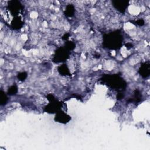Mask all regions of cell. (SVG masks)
I'll use <instances>...</instances> for the list:
<instances>
[{
    "mask_svg": "<svg viewBox=\"0 0 150 150\" xmlns=\"http://www.w3.org/2000/svg\"><path fill=\"white\" fill-rule=\"evenodd\" d=\"M103 39L104 46L109 49H120L123 42L122 35L117 30L105 35Z\"/></svg>",
    "mask_w": 150,
    "mask_h": 150,
    "instance_id": "1",
    "label": "cell"
},
{
    "mask_svg": "<svg viewBox=\"0 0 150 150\" xmlns=\"http://www.w3.org/2000/svg\"><path fill=\"white\" fill-rule=\"evenodd\" d=\"M103 80L106 82L111 88L121 91L124 90L127 86L125 81L120 76L117 74L105 76L103 77Z\"/></svg>",
    "mask_w": 150,
    "mask_h": 150,
    "instance_id": "2",
    "label": "cell"
},
{
    "mask_svg": "<svg viewBox=\"0 0 150 150\" xmlns=\"http://www.w3.org/2000/svg\"><path fill=\"white\" fill-rule=\"evenodd\" d=\"M47 99L49 101V103L45 107V111L49 113H56L60 111V107H61V103L59 102L56 98L51 94L47 95Z\"/></svg>",
    "mask_w": 150,
    "mask_h": 150,
    "instance_id": "3",
    "label": "cell"
},
{
    "mask_svg": "<svg viewBox=\"0 0 150 150\" xmlns=\"http://www.w3.org/2000/svg\"><path fill=\"white\" fill-rule=\"evenodd\" d=\"M8 9L9 11L14 17L20 16L18 15L20 14L23 10V6L18 1H10L8 2Z\"/></svg>",
    "mask_w": 150,
    "mask_h": 150,
    "instance_id": "4",
    "label": "cell"
},
{
    "mask_svg": "<svg viewBox=\"0 0 150 150\" xmlns=\"http://www.w3.org/2000/svg\"><path fill=\"white\" fill-rule=\"evenodd\" d=\"M69 57V52L66 47H60L58 49L55 53L54 62L56 63L63 62Z\"/></svg>",
    "mask_w": 150,
    "mask_h": 150,
    "instance_id": "5",
    "label": "cell"
},
{
    "mask_svg": "<svg viewBox=\"0 0 150 150\" xmlns=\"http://www.w3.org/2000/svg\"><path fill=\"white\" fill-rule=\"evenodd\" d=\"M112 4L114 8L121 13H124L129 6V1L124 0H114Z\"/></svg>",
    "mask_w": 150,
    "mask_h": 150,
    "instance_id": "6",
    "label": "cell"
},
{
    "mask_svg": "<svg viewBox=\"0 0 150 150\" xmlns=\"http://www.w3.org/2000/svg\"><path fill=\"white\" fill-rule=\"evenodd\" d=\"M71 120L70 116L66 114L65 112L59 111L56 112L54 120L60 123H63V124H66L70 120Z\"/></svg>",
    "mask_w": 150,
    "mask_h": 150,
    "instance_id": "7",
    "label": "cell"
},
{
    "mask_svg": "<svg viewBox=\"0 0 150 150\" xmlns=\"http://www.w3.org/2000/svg\"><path fill=\"white\" fill-rule=\"evenodd\" d=\"M139 73L143 78H147L150 74V64L149 62L143 63L139 69Z\"/></svg>",
    "mask_w": 150,
    "mask_h": 150,
    "instance_id": "8",
    "label": "cell"
},
{
    "mask_svg": "<svg viewBox=\"0 0 150 150\" xmlns=\"http://www.w3.org/2000/svg\"><path fill=\"white\" fill-rule=\"evenodd\" d=\"M75 12L74 7L71 4H69L66 6L65 11H64V15L68 17H71L74 15Z\"/></svg>",
    "mask_w": 150,
    "mask_h": 150,
    "instance_id": "9",
    "label": "cell"
},
{
    "mask_svg": "<svg viewBox=\"0 0 150 150\" xmlns=\"http://www.w3.org/2000/svg\"><path fill=\"white\" fill-rule=\"evenodd\" d=\"M58 71L60 74H62L63 76L70 74L69 69L67 68V67L66 66V64H63V65L59 66Z\"/></svg>",
    "mask_w": 150,
    "mask_h": 150,
    "instance_id": "10",
    "label": "cell"
},
{
    "mask_svg": "<svg viewBox=\"0 0 150 150\" xmlns=\"http://www.w3.org/2000/svg\"><path fill=\"white\" fill-rule=\"evenodd\" d=\"M0 101H1V105H5L7 103V101L8 100V98L6 94L3 91H1V96H0Z\"/></svg>",
    "mask_w": 150,
    "mask_h": 150,
    "instance_id": "11",
    "label": "cell"
},
{
    "mask_svg": "<svg viewBox=\"0 0 150 150\" xmlns=\"http://www.w3.org/2000/svg\"><path fill=\"white\" fill-rule=\"evenodd\" d=\"M141 99V94L138 90H135L134 92V94L133 97L132 98L131 101H135V102H139Z\"/></svg>",
    "mask_w": 150,
    "mask_h": 150,
    "instance_id": "12",
    "label": "cell"
},
{
    "mask_svg": "<svg viewBox=\"0 0 150 150\" xmlns=\"http://www.w3.org/2000/svg\"><path fill=\"white\" fill-rule=\"evenodd\" d=\"M17 91H18V87L15 84H13L9 88L8 90V94L14 95L17 93Z\"/></svg>",
    "mask_w": 150,
    "mask_h": 150,
    "instance_id": "13",
    "label": "cell"
},
{
    "mask_svg": "<svg viewBox=\"0 0 150 150\" xmlns=\"http://www.w3.org/2000/svg\"><path fill=\"white\" fill-rule=\"evenodd\" d=\"M17 77L19 80L24 81L27 77V73L26 72H21L18 74Z\"/></svg>",
    "mask_w": 150,
    "mask_h": 150,
    "instance_id": "14",
    "label": "cell"
},
{
    "mask_svg": "<svg viewBox=\"0 0 150 150\" xmlns=\"http://www.w3.org/2000/svg\"><path fill=\"white\" fill-rule=\"evenodd\" d=\"M65 47L67 50H72L75 47V45L72 42H68L66 43V45Z\"/></svg>",
    "mask_w": 150,
    "mask_h": 150,
    "instance_id": "15",
    "label": "cell"
},
{
    "mask_svg": "<svg viewBox=\"0 0 150 150\" xmlns=\"http://www.w3.org/2000/svg\"><path fill=\"white\" fill-rule=\"evenodd\" d=\"M134 23L137 25H138V26H142L144 25L145 23V22L142 19H139L137 21H134Z\"/></svg>",
    "mask_w": 150,
    "mask_h": 150,
    "instance_id": "16",
    "label": "cell"
}]
</instances>
